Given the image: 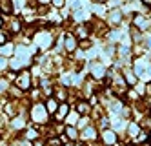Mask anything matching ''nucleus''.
<instances>
[{"mask_svg": "<svg viewBox=\"0 0 151 146\" xmlns=\"http://www.w3.org/2000/svg\"><path fill=\"white\" fill-rule=\"evenodd\" d=\"M29 115H31V121L35 124H47L49 122V113L44 106V102H33L29 108Z\"/></svg>", "mask_w": 151, "mask_h": 146, "instance_id": "1", "label": "nucleus"}, {"mask_svg": "<svg viewBox=\"0 0 151 146\" xmlns=\"http://www.w3.org/2000/svg\"><path fill=\"white\" fill-rule=\"evenodd\" d=\"M33 42L37 44L40 49H47L51 44H53V35H51V31H47V29L37 31L35 35H33Z\"/></svg>", "mask_w": 151, "mask_h": 146, "instance_id": "2", "label": "nucleus"}, {"mask_svg": "<svg viewBox=\"0 0 151 146\" xmlns=\"http://www.w3.org/2000/svg\"><path fill=\"white\" fill-rule=\"evenodd\" d=\"M135 73L144 78V81H151V62H147L146 59H137L135 60Z\"/></svg>", "mask_w": 151, "mask_h": 146, "instance_id": "3", "label": "nucleus"}, {"mask_svg": "<svg viewBox=\"0 0 151 146\" xmlns=\"http://www.w3.org/2000/svg\"><path fill=\"white\" fill-rule=\"evenodd\" d=\"M15 86L20 88L22 92L31 89V71L29 70H22L17 77H15Z\"/></svg>", "mask_w": 151, "mask_h": 146, "instance_id": "4", "label": "nucleus"}, {"mask_svg": "<svg viewBox=\"0 0 151 146\" xmlns=\"http://www.w3.org/2000/svg\"><path fill=\"white\" fill-rule=\"evenodd\" d=\"M64 49L68 53H73L78 49V38L73 33H66V37H64Z\"/></svg>", "mask_w": 151, "mask_h": 146, "instance_id": "5", "label": "nucleus"}, {"mask_svg": "<svg viewBox=\"0 0 151 146\" xmlns=\"http://www.w3.org/2000/svg\"><path fill=\"white\" fill-rule=\"evenodd\" d=\"M100 139H102V144L104 146H113V144H116V131H113V130H102L100 131Z\"/></svg>", "mask_w": 151, "mask_h": 146, "instance_id": "6", "label": "nucleus"}, {"mask_svg": "<svg viewBox=\"0 0 151 146\" xmlns=\"http://www.w3.org/2000/svg\"><path fill=\"white\" fill-rule=\"evenodd\" d=\"M96 137H99V133H96V130L93 126H86L80 133H78V139L82 141H95Z\"/></svg>", "mask_w": 151, "mask_h": 146, "instance_id": "7", "label": "nucleus"}, {"mask_svg": "<svg viewBox=\"0 0 151 146\" xmlns=\"http://www.w3.org/2000/svg\"><path fill=\"white\" fill-rule=\"evenodd\" d=\"M91 77L96 78V81H102V78L106 77V68L100 62H93L91 64Z\"/></svg>", "mask_w": 151, "mask_h": 146, "instance_id": "8", "label": "nucleus"}, {"mask_svg": "<svg viewBox=\"0 0 151 146\" xmlns=\"http://www.w3.org/2000/svg\"><path fill=\"white\" fill-rule=\"evenodd\" d=\"M15 49H17V46H15V42H6V44H2V46H0V57H13L15 55Z\"/></svg>", "mask_w": 151, "mask_h": 146, "instance_id": "9", "label": "nucleus"}, {"mask_svg": "<svg viewBox=\"0 0 151 146\" xmlns=\"http://www.w3.org/2000/svg\"><path fill=\"white\" fill-rule=\"evenodd\" d=\"M78 121H80V113H78L77 110L69 111V113L66 115V119H64V122H66V126H77V124H78Z\"/></svg>", "mask_w": 151, "mask_h": 146, "instance_id": "10", "label": "nucleus"}, {"mask_svg": "<svg viewBox=\"0 0 151 146\" xmlns=\"http://www.w3.org/2000/svg\"><path fill=\"white\" fill-rule=\"evenodd\" d=\"M68 113H69V106H68V102H60V104H58V110L55 111V121H57V122H58V121H64Z\"/></svg>", "mask_w": 151, "mask_h": 146, "instance_id": "11", "label": "nucleus"}, {"mask_svg": "<svg viewBox=\"0 0 151 146\" xmlns=\"http://www.w3.org/2000/svg\"><path fill=\"white\" fill-rule=\"evenodd\" d=\"M11 33H22V20L20 18L9 17V35Z\"/></svg>", "mask_w": 151, "mask_h": 146, "instance_id": "12", "label": "nucleus"}, {"mask_svg": "<svg viewBox=\"0 0 151 146\" xmlns=\"http://www.w3.org/2000/svg\"><path fill=\"white\" fill-rule=\"evenodd\" d=\"M11 128H13L15 131L24 130V128H26V117H24V115H15V117L11 119Z\"/></svg>", "mask_w": 151, "mask_h": 146, "instance_id": "13", "label": "nucleus"}, {"mask_svg": "<svg viewBox=\"0 0 151 146\" xmlns=\"http://www.w3.org/2000/svg\"><path fill=\"white\" fill-rule=\"evenodd\" d=\"M0 11H2L4 15H7V17H11V13L15 11L13 0H0Z\"/></svg>", "mask_w": 151, "mask_h": 146, "instance_id": "14", "label": "nucleus"}, {"mask_svg": "<svg viewBox=\"0 0 151 146\" xmlns=\"http://www.w3.org/2000/svg\"><path fill=\"white\" fill-rule=\"evenodd\" d=\"M77 38H80V40H84V38H88V35H89V26H86V24H80V26H77V29H75V33H73Z\"/></svg>", "mask_w": 151, "mask_h": 146, "instance_id": "15", "label": "nucleus"}, {"mask_svg": "<svg viewBox=\"0 0 151 146\" xmlns=\"http://www.w3.org/2000/svg\"><path fill=\"white\" fill-rule=\"evenodd\" d=\"M20 135H22L24 139H27V141H31V142H33V141H37V139L40 137V131H37L35 128H26L22 133H20Z\"/></svg>", "mask_w": 151, "mask_h": 146, "instance_id": "16", "label": "nucleus"}, {"mask_svg": "<svg viewBox=\"0 0 151 146\" xmlns=\"http://www.w3.org/2000/svg\"><path fill=\"white\" fill-rule=\"evenodd\" d=\"M58 104H60V102H58L57 99L47 97V100H46V104H44V106H46V110H47V113H55V111L58 110Z\"/></svg>", "mask_w": 151, "mask_h": 146, "instance_id": "17", "label": "nucleus"}, {"mask_svg": "<svg viewBox=\"0 0 151 146\" xmlns=\"http://www.w3.org/2000/svg\"><path fill=\"white\" fill-rule=\"evenodd\" d=\"M124 81H126V84H131V86H135L137 84V81H138V77L135 75V71H131V70H124Z\"/></svg>", "mask_w": 151, "mask_h": 146, "instance_id": "18", "label": "nucleus"}, {"mask_svg": "<svg viewBox=\"0 0 151 146\" xmlns=\"http://www.w3.org/2000/svg\"><path fill=\"white\" fill-rule=\"evenodd\" d=\"M9 88H11V82H9V78L6 75L0 77V95H6L9 92Z\"/></svg>", "mask_w": 151, "mask_h": 146, "instance_id": "19", "label": "nucleus"}, {"mask_svg": "<svg viewBox=\"0 0 151 146\" xmlns=\"http://www.w3.org/2000/svg\"><path fill=\"white\" fill-rule=\"evenodd\" d=\"M138 133H140V126L137 122H129L127 124V135L131 139H135V137H138Z\"/></svg>", "mask_w": 151, "mask_h": 146, "instance_id": "20", "label": "nucleus"}, {"mask_svg": "<svg viewBox=\"0 0 151 146\" xmlns=\"http://www.w3.org/2000/svg\"><path fill=\"white\" fill-rule=\"evenodd\" d=\"M109 22L115 26V24H120L122 22V11H118V9H113L111 13H109Z\"/></svg>", "mask_w": 151, "mask_h": 146, "instance_id": "21", "label": "nucleus"}, {"mask_svg": "<svg viewBox=\"0 0 151 146\" xmlns=\"http://www.w3.org/2000/svg\"><path fill=\"white\" fill-rule=\"evenodd\" d=\"M64 131H66V137L69 141H77L78 139V131H77V128H75V126H66V130H64Z\"/></svg>", "mask_w": 151, "mask_h": 146, "instance_id": "22", "label": "nucleus"}, {"mask_svg": "<svg viewBox=\"0 0 151 146\" xmlns=\"http://www.w3.org/2000/svg\"><path fill=\"white\" fill-rule=\"evenodd\" d=\"M133 24H135L137 28H142V29H144V28H146V18H144L142 15L137 13V15L133 17Z\"/></svg>", "mask_w": 151, "mask_h": 146, "instance_id": "23", "label": "nucleus"}, {"mask_svg": "<svg viewBox=\"0 0 151 146\" xmlns=\"http://www.w3.org/2000/svg\"><path fill=\"white\" fill-rule=\"evenodd\" d=\"M77 111H78V113H88V111H89V104L84 102V100H80V102L77 104Z\"/></svg>", "mask_w": 151, "mask_h": 146, "instance_id": "24", "label": "nucleus"}, {"mask_svg": "<svg viewBox=\"0 0 151 146\" xmlns=\"http://www.w3.org/2000/svg\"><path fill=\"white\" fill-rule=\"evenodd\" d=\"M9 70V59L6 57H0V73H4Z\"/></svg>", "mask_w": 151, "mask_h": 146, "instance_id": "25", "label": "nucleus"}, {"mask_svg": "<svg viewBox=\"0 0 151 146\" xmlns=\"http://www.w3.org/2000/svg\"><path fill=\"white\" fill-rule=\"evenodd\" d=\"M93 11H95V15H96V17H102V15H104V11H106V7H104L102 4H95V6H93Z\"/></svg>", "mask_w": 151, "mask_h": 146, "instance_id": "26", "label": "nucleus"}, {"mask_svg": "<svg viewBox=\"0 0 151 146\" xmlns=\"http://www.w3.org/2000/svg\"><path fill=\"white\" fill-rule=\"evenodd\" d=\"M6 42H9V33L4 31V29H0V46L6 44Z\"/></svg>", "mask_w": 151, "mask_h": 146, "instance_id": "27", "label": "nucleus"}, {"mask_svg": "<svg viewBox=\"0 0 151 146\" xmlns=\"http://www.w3.org/2000/svg\"><path fill=\"white\" fill-rule=\"evenodd\" d=\"M138 126H140V130H151V119H144Z\"/></svg>", "mask_w": 151, "mask_h": 146, "instance_id": "28", "label": "nucleus"}, {"mask_svg": "<svg viewBox=\"0 0 151 146\" xmlns=\"http://www.w3.org/2000/svg\"><path fill=\"white\" fill-rule=\"evenodd\" d=\"M51 4L55 6V7H64V4H66V2H64V0H51Z\"/></svg>", "mask_w": 151, "mask_h": 146, "instance_id": "29", "label": "nucleus"}, {"mask_svg": "<svg viewBox=\"0 0 151 146\" xmlns=\"http://www.w3.org/2000/svg\"><path fill=\"white\" fill-rule=\"evenodd\" d=\"M33 146H46V142H42V139L38 137L37 141H33Z\"/></svg>", "mask_w": 151, "mask_h": 146, "instance_id": "30", "label": "nucleus"}, {"mask_svg": "<svg viewBox=\"0 0 151 146\" xmlns=\"http://www.w3.org/2000/svg\"><path fill=\"white\" fill-rule=\"evenodd\" d=\"M4 124H6V115L2 113V111H0V128H2Z\"/></svg>", "mask_w": 151, "mask_h": 146, "instance_id": "31", "label": "nucleus"}, {"mask_svg": "<svg viewBox=\"0 0 151 146\" xmlns=\"http://www.w3.org/2000/svg\"><path fill=\"white\" fill-rule=\"evenodd\" d=\"M37 2H38L40 6H46V4H49V2H51V0H37Z\"/></svg>", "mask_w": 151, "mask_h": 146, "instance_id": "32", "label": "nucleus"}, {"mask_svg": "<svg viewBox=\"0 0 151 146\" xmlns=\"http://www.w3.org/2000/svg\"><path fill=\"white\" fill-rule=\"evenodd\" d=\"M142 4L147 6V7H151V0H142Z\"/></svg>", "mask_w": 151, "mask_h": 146, "instance_id": "33", "label": "nucleus"}, {"mask_svg": "<svg viewBox=\"0 0 151 146\" xmlns=\"http://www.w3.org/2000/svg\"><path fill=\"white\" fill-rule=\"evenodd\" d=\"M93 2H95V4H104L106 0H93Z\"/></svg>", "mask_w": 151, "mask_h": 146, "instance_id": "34", "label": "nucleus"}, {"mask_svg": "<svg viewBox=\"0 0 151 146\" xmlns=\"http://www.w3.org/2000/svg\"><path fill=\"white\" fill-rule=\"evenodd\" d=\"M2 26H4V20H2V17H0V29H2Z\"/></svg>", "mask_w": 151, "mask_h": 146, "instance_id": "35", "label": "nucleus"}, {"mask_svg": "<svg viewBox=\"0 0 151 146\" xmlns=\"http://www.w3.org/2000/svg\"><path fill=\"white\" fill-rule=\"evenodd\" d=\"M149 141H151V137H149Z\"/></svg>", "mask_w": 151, "mask_h": 146, "instance_id": "36", "label": "nucleus"}]
</instances>
